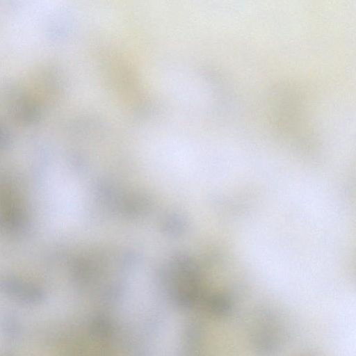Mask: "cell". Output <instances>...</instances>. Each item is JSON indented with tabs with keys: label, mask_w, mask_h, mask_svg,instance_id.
Instances as JSON below:
<instances>
[{
	"label": "cell",
	"mask_w": 356,
	"mask_h": 356,
	"mask_svg": "<svg viewBox=\"0 0 356 356\" xmlns=\"http://www.w3.org/2000/svg\"><path fill=\"white\" fill-rule=\"evenodd\" d=\"M270 312L260 314L253 327L252 340L255 350L261 356H271L280 344L281 328Z\"/></svg>",
	"instance_id": "6da1fadb"
},
{
	"label": "cell",
	"mask_w": 356,
	"mask_h": 356,
	"mask_svg": "<svg viewBox=\"0 0 356 356\" xmlns=\"http://www.w3.org/2000/svg\"><path fill=\"white\" fill-rule=\"evenodd\" d=\"M209 306L211 310L216 314L226 316L232 311L231 300L225 296H216L209 300Z\"/></svg>",
	"instance_id": "7a4b0ae2"
}]
</instances>
